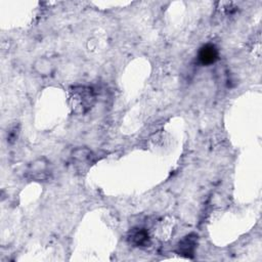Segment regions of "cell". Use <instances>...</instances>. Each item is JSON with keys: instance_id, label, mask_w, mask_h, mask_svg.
Returning a JSON list of instances; mask_svg holds the SVG:
<instances>
[{"instance_id": "1", "label": "cell", "mask_w": 262, "mask_h": 262, "mask_svg": "<svg viewBox=\"0 0 262 262\" xmlns=\"http://www.w3.org/2000/svg\"><path fill=\"white\" fill-rule=\"evenodd\" d=\"M69 103L76 114L87 113L95 103V93L87 86H74L70 88Z\"/></svg>"}, {"instance_id": "2", "label": "cell", "mask_w": 262, "mask_h": 262, "mask_svg": "<svg viewBox=\"0 0 262 262\" xmlns=\"http://www.w3.org/2000/svg\"><path fill=\"white\" fill-rule=\"evenodd\" d=\"M51 173L50 162L46 158H38L29 164L26 170V177L33 181H47Z\"/></svg>"}, {"instance_id": "3", "label": "cell", "mask_w": 262, "mask_h": 262, "mask_svg": "<svg viewBox=\"0 0 262 262\" xmlns=\"http://www.w3.org/2000/svg\"><path fill=\"white\" fill-rule=\"evenodd\" d=\"M94 155L87 147H77L71 154V160L79 172L85 171L93 162Z\"/></svg>"}, {"instance_id": "4", "label": "cell", "mask_w": 262, "mask_h": 262, "mask_svg": "<svg viewBox=\"0 0 262 262\" xmlns=\"http://www.w3.org/2000/svg\"><path fill=\"white\" fill-rule=\"evenodd\" d=\"M199 244V236L196 233H188L184 235L176 246V253L185 258H193Z\"/></svg>"}, {"instance_id": "5", "label": "cell", "mask_w": 262, "mask_h": 262, "mask_svg": "<svg viewBox=\"0 0 262 262\" xmlns=\"http://www.w3.org/2000/svg\"><path fill=\"white\" fill-rule=\"evenodd\" d=\"M127 241L133 247L144 248L150 244L148 231L143 227H133L127 234Z\"/></svg>"}, {"instance_id": "6", "label": "cell", "mask_w": 262, "mask_h": 262, "mask_svg": "<svg viewBox=\"0 0 262 262\" xmlns=\"http://www.w3.org/2000/svg\"><path fill=\"white\" fill-rule=\"evenodd\" d=\"M219 58V50L216 45L208 43L203 45L198 52V61L202 66H211Z\"/></svg>"}, {"instance_id": "7", "label": "cell", "mask_w": 262, "mask_h": 262, "mask_svg": "<svg viewBox=\"0 0 262 262\" xmlns=\"http://www.w3.org/2000/svg\"><path fill=\"white\" fill-rule=\"evenodd\" d=\"M33 69L39 76L48 77V76L53 74L54 64L49 58H47L45 56H42V57H38L34 61Z\"/></svg>"}]
</instances>
